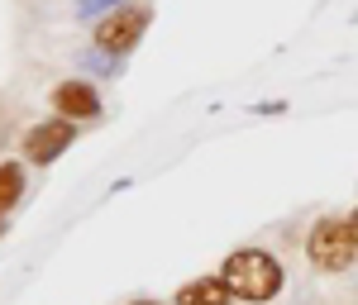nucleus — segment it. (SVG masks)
<instances>
[{"label": "nucleus", "mask_w": 358, "mask_h": 305, "mask_svg": "<svg viewBox=\"0 0 358 305\" xmlns=\"http://www.w3.org/2000/svg\"><path fill=\"white\" fill-rule=\"evenodd\" d=\"M134 305H153V301H134Z\"/></svg>", "instance_id": "9"}, {"label": "nucleus", "mask_w": 358, "mask_h": 305, "mask_svg": "<svg viewBox=\"0 0 358 305\" xmlns=\"http://www.w3.org/2000/svg\"><path fill=\"white\" fill-rule=\"evenodd\" d=\"M20 191H24V172L15 163H0V215L20 200Z\"/></svg>", "instance_id": "7"}, {"label": "nucleus", "mask_w": 358, "mask_h": 305, "mask_svg": "<svg viewBox=\"0 0 358 305\" xmlns=\"http://www.w3.org/2000/svg\"><path fill=\"white\" fill-rule=\"evenodd\" d=\"M72 134H77L72 119H43V124H34V129L24 134V153L34 158V163H53L57 153L72 143Z\"/></svg>", "instance_id": "3"}, {"label": "nucleus", "mask_w": 358, "mask_h": 305, "mask_svg": "<svg viewBox=\"0 0 358 305\" xmlns=\"http://www.w3.org/2000/svg\"><path fill=\"white\" fill-rule=\"evenodd\" d=\"M306 253H310V262L320 267V272H344V267H354V234H349V224L339 220H320L310 229V239H306Z\"/></svg>", "instance_id": "2"}, {"label": "nucleus", "mask_w": 358, "mask_h": 305, "mask_svg": "<svg viewBox=\"0 0 358 305\" xmlns=\"http://www.w3.org/2000/svg\"><path fill=\"white\" fill-rule=\"evenodd\" d=\"M143 24H148V15L143 10H120V15H110L106 24H101V48L106 53H129L138 38H143Z\"/></svg>", "instance_id": "4"}, {"label": "nucleus", "mask_w": 358, "mask_h": 305, "mask_svg": "<svg viewBox=\"0 0 358 305\" xmlns=\"http://www.w3.org/2000/svg\"><path fill=\"white\" fill-rule=\"evenodd\" d=\"M0 234H5V224H0Z\"/></svg>", "instance_id": "10"}, {"label": "nucleus", "mask_w": 358, "mask_h": 305, "mask_svg": "<svg viewBox=\"0 0 358 305\" xmlns=\"http://www.w3.org/2000/svg\"><path fill=\"white\" fill-rule=\"evenodd\" d=\"M229 296L234 291L224 286V277H201L177 291V305H229Z\"/></svg>", "instance_id": "6"}, {"label": "nucleus", "mask_w": 358, "mask_h": 305, "mask_svg": "<svg viewBox=\"0 0 358 305\" xmlns=\"http://www.w3.org/2000/svg\"><path fill=\"white\" fill-rule=\"evenodd\" d=\"M349 234H354V244H358V210L349 215Z\"/></svg>", "instance_id": "8"}, {"label": "nucleus", "mask_w": 358, "mask_h": 305, "mask_svg": "<svg viewBox=\"0 0 358 305\" xmlns=\"http://www.w3.org/2000/svg\"><path fill=\"white\" fill-rule=\"evenodd\" d=\"M53 110L62 119H91V114H101V96L86 82H62L53 91Z\"/></svg>", "instance_id": "5"}, {"label": "nucleus", "mask_w": 358, "mask_h": 305, "mask_svg": "<svg viewBox=\"0 0 358 305\" xmlns=\"http://www.w3.org/2000/svg\"><path fill=\"white\" fill-rule=\"evenodd\" d=\"M220 277L244 301H273L277 291H282V262L268 258V253H258V248H239L224 258Z\"/></svg>", "instance_id": "1"}]
</instances>
